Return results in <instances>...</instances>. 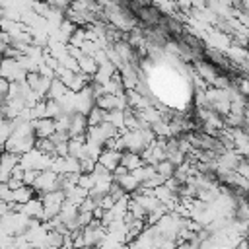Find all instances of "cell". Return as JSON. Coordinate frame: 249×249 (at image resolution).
Here are the masks:
<instances>
[{
    "mask_svg": "<svg viewBox=\"0 0 249 249\" xmlns=\"http://www.w3.org/2000/svg\"><path fill=\"white\" fill-rule=\"evenodd\" d=\"M97 163L101 167H105L109 173H113L119 165H121V152H115V150H103L97 158Z\"/></svg>",
    "mask_w": 249,
    "mask_h": 249,
    "instance_id": "cell-1",
    "label": "cell"
},
{
    "mask_svg": "<svg viewBox=\"0 0 249 249\" xmlns=\"http://www.w3.org/2000/svg\"><path fill=\"white\" fill-rule=\"evenodd\" d=\"M88 130V123L86 117L80 113L70 115V124H68V138H76V136H86Z\"/></svg>",
    "mask_w": 249,
    "mask_h": 249,
    "instance_id": "cell-2",
    "label": "cell"
},
{
    "mask_svg": "<svg viewBox=\"0 0 249 249\" xmlns=\"http://www.w3.org/2000/svg\"><path fill=\"white\" fill-rule=\"evenodd\" d=\"M33 132H35V138H51L54 134V121L53 119H39V121H33Z\"/></svg>",
    "mask_w": 249,
    "mask_h": 249,
    "instance_id": "cell-3",
    "label": "cell"
},
{
    "mask_svg": "<svg viewBox=\"0 0 249 249\" xmlns=\"http://www.w3.org/2000/svg\"><path fill=\"white\" fill-rule=\"evenodd\" d=\"M195 68L198 70V74L206 80V82H210V84H214V80H216V76H218V72H216V68L210 64V62H202V60H195ZM202 80V82H204Z\"/></svg>",
    "mask_w": 249,
    "mask_h": 249,
    "instance_id": "cell-4",
    "label": "cell"
},
{
    "mask_svg": "<svg viewBox=\"0 0 249 249\" xmlns=\"http://www.w3.org/2000/svg\"><path fill=\"white\" fill-rule=\"evenodd\" d=\"M121 165L130 173V171H134L136 167H140V165H144V163H142V160H140L138 154H132V152H121Z\"/></svg>",
    "mask_w": 249,
    "mask_h": 249,
    "instance_id": "cell-5",
    "label": "cell"
},
{
    "mask_svg": "<svg viewBox=\"0 0 249 249\" xmlns=\"http://www.w3.org/2000/svg\"><path fill=\"white\" fill-rule=\"evenodd\" d=\"M76 62H78V70H80V74H84V76H88V78L93 76L95 70H97V64H95V60H93L91 56H84V54H82Z\"/></svg>",
    "mask_w": 249,
    "mask_h": 249,
    "instance_id": "cell-6",
    "label": "cell"
},
{
    "mask_svg": "<svg viewBox=\"0 0 249 249\" xmlns=\"http://www.w3.org/2000/svg\"><path fill=\"white\" fill-rule=\"evenodd\" d=\"M31 195H33V189L31 187H19L16 191H12V200L10 202H19V204H25L31 200Z\"/></svg>",
    "mask_w": 249,
    "mask_h": 249,
    "instance_id": "cell-7",
    "label": "cell"
},
{
    "mask_svg": "<svg viewBox=\"0 0 249 249\" xmlns=\"http://www.w3.org/2000/svg\"><path fill=\"white\" fill-rule=\"evenodd\" d=\"M154 169H156V173L160 175V177H163V179H169V177H173V171H175V167L167 161V160H161V161H158L156 165H154Z\"/></svg>",
    "mask_w": 249,
    "mask_h": 249,
    "instance_id": "cell-8",
    "label": "cell"
}]
</instances>
